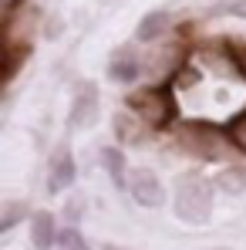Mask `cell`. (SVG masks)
Masks as SVG:
<instances>
[{
    "label": "cell",
    "mask_w": 246,
    "mask_h": 250,
    "mask_svg": "<svg viewBox=\"0 0 246 250\" xmlns=\"http://www.w3.org/2000/svg\"><path fill=\"white\" fill-rule=\"evenodd\" d=\"M34 24H38V10H34L31 0H10L3 7V24H0V34H3V84L14 82L20 61L27 58Z\"/></svg>",
    "instance_id": "1"
},
{
    "label": "cell",
    "mask_w": 246,
    "mask_h": 250,
    "mask_svg": "<svg viewBox=\"0 0 246 250\" xmlns=\"http://www.w3.org/2000/svg\"><path fill=\"white\" fill-rule=\"evenodd\" d=\"M175 213L186 223H206L212 213V189L199 176H182L175 183Z\"/></svg>",
    "instance_id": "2"
},
{
    "label": "cell",
    "mask_w": 246,
    "mask_h": 250,
    "mask_svg": "<svg viewBox=\"0 0 246 250\" xmlns=\"http://www.w3.org/2000/svg\"><path fill=\"white\" fill-rule=\"evenodd\" d=\"M128 108L135 115H142L149 125H165L172 119V112H175L169 91H162V88H138V91H132L128 95Z\"/></svg>",
    "instance_id": "3"
},
{
    "label": "cell",
    "mask_w": 246,
    "mask_h": 250,
    "mask_svg": "<svg viewBox=\"0 0 246 250\" xmlns=\"http://www.w3.org/2000/svg\"><path fill=\"white\" fill-rule=\"evenodd\" d=\"M128 189H132L135 203H142V207H149V209L162 207V183H159V176L152 169H132Z\"/></svg>",
    "instance_id": "4"
},
{
    "label": "cell",
    "mask_w": 246,
    "mask_h": 250,
    "mask_svg": "<svg viewBox=\"0 0 246 250\" xmlns=\"http://www.w3.org/2000/svg\"><path fill=\"white\" fill-rule=\"evenodd\" d=\"M95 119H98V88L84 82L75 95V105H71V125L88 128V125H95Z\"/></svg>",
    "instance_id": "5"
},
{
    "label": "cell",
    "mask_w": 246,
    "mask_h": 250,
    "mask_svg": "<svg viewBox=\"0 0 246 250\" xmlns=\"http://www.w3.org/2000/svg\"><path fill=\"white\" fill-rule=\"evenodd\" d=\"M75 179H78L75 156H71L68 149H57V156L51 159V172H47V189H51V193H64Z\"/></svg>",
    "instance_id": "6"
},
{
    "label": "cell",
    "mask_w": 246,
    "mask_h": 250,
    "mask_svg": "<svg viewBox=\"0 0 246 250\" xmlns=\"http://www.w3.org/2000/svg\"><path fill=\"white\" fill-rule=\"evenodd\" d=\"M145 119L142 115H132V112H118L115 115V135H118V142L125 146H138V142H145Z\"/></svg>",
    "instance_id": "7"
},
{
    "label": "cell",
    "mask_w": 246,
    "mask_h": 250,
    "mask_svg": "<svg viewBox=\"0 0 246 250\" xmlns=\"http://www.w3.org/2000/svg\"><path fill=\"white\" fill-rule=\"evenodd\" d=\"M31 240H34V247L38 250H51L57 244V227H54V216L51 213H34V220H31Z\"/></svg>",
    "instance_id": "8"
},
{
    "label": "cell",
    "mask_w": 246,
    "mask_h": 250,
    "mask_svg": "<svg viewBox=\"0 0 246 250\" xmlns=\"http://www.w3.org/2000/svg\"><path fill=\"white\" fill-rule=\"evenodd\" d=\"M138 71H142V64H138V58L128 54V51H122V54L108 64V75H112L115 82H122V84H132L138 78Z\"/></svg>",
    "instance_id": "9"
},
{
    "label": "cell",
    "mask_w": 246,
    "mask_h": 250,
    "mask_svg": "<svg viewBox=\"0 0 246 250\" xmlns=\"http://www.w3.org/2000/svg\"><path fill=\"white\" fill-rule=\"evenodd\" d=\"M165 31H169V14L165 10H152L138 24V41H155V38H162Z\"/></svg>",
    "instance_id": "10"
},
{
    "label": "cell",
    "mask_w": 246,
    "mask_h": 250,
    "mask_svg": "<svg viewBox=\"0 0 246 250\" xmlns=\"http://www.w3.org/2000/svg\"><path fill=\"white\" fill-rule=\"evenodd\" d=\"M101 166L108 169V176H112V183L115 186H125V156H122V149H115V146H105L101 149Z\"/></svg>",
    "instance_id": "11"
},
{
    "label": "cell",
    "mask_w": 246,
    "mask_h": 250,
    "mask_svg": "<svg viewBox=\"0 0 246 250\" xmlns=\"http://www.w3.org/2000/svg\"><path fill=\"white\" fill-rule=\"evenodd\" d=\"M219 189H226V193H233V196H240L246 189V169H236L229 166L223 176H219Z\"/></svg>",
    "instance_id": "12"
},
{
    "label": "cell",
    "mask_w": 246,
    "mask_h": 250,
    "mask_svg": "<svg viewBox=\"0 0 246 250\" xmlns=\"http://www.w3.org/2000/svg\"><path fill=\"white\" fill-rule=\"evenodd\" d=\"M54 247H57V250H91V247H88V240H84L75 227L57 230V244H54Z\"/></svg>",
    "instance_id": "13"
},
{
    "label": "cell",
    "mask_w": 246,
    "mask_h": 250,
    "mask_svg": "<svg viewBox=\"0 0 246 250\" xmlns=\"http://www.w3.org/2000/svg\"><path fill=\"white\" fill-rule=\"evenodd\" d=\"M20 216H27V207H24V203H7L3 213H0V233H7L10 227H17Z\"/></svg>",
    "instance_id": "14"
},
{
    "label": "cell",
    "mask_w": 246,
    "mask_h": 250,
    "mask_svg": "<svg viewBox=\"0 0 246 250\" xmlns=\"http://www.w3.org/2000/svg\"><path fill=\"white\" fill-rule=\"evenodd\" d=\"M216 14H229V17H246V0H212Z\"/></svg>",
    "instance_id": "15"
},
{
    "label": "cell",
    "mask_w": 246,
    "mask_h": 250,
    "mask_svg": "<svg viewBox=\"0 0 246 250\" xmlns=\"http://www.w3.org/2000/svg\"><path fill=\"white\" fill-rule=\"evenodd\" d=\"M229 142H233L236 149H243V152H246V115L233 119V125H229Z\"/></svg>",
    "instance_id": "16"
},
{
    "label": "cell",
    "mask_w": 246,
    "mask_h": 250,
    "mask_svg": "<svg viewBox=\"0 0 246 250\" xmlns=\"http://www.w3.org/2000/svg\"><path fill=\"white\" fill-rule=\"evenodd\" d=\"M84 209V203H78V200H75V203H71V207H68V216H78V213H81Z\"/></svg>",
    "instance_id": "17"
},
{
    "label": "cell",
    "mask_w": 246,
    "mask_h": 250,
    "mask_svg": "<svg viewBox=\"0 0 246 250\" xmlns=\"http://www.w3.org/2000/svg\"><path fill=\"white\" fill-rule=\"evenodd\" d=\"M236 54H240V68H243V71H246V47H240Z\"/></svg>",
    "instance_id": "18"
},
{
    "label": "cell",
    "mask_w": 246,
    "mask_h": 250,
    "mask_svg": "<svg viewBox=\"0 0 246 250\" xmlns=\"http://www.w3.org/2000/svg\"><path fill=\"white\" fill-rule=\"evenodd\" d=\"M108 250H122V247H108Z\"/></svg>",
    "instance_id": "19"
}]
</instances>
